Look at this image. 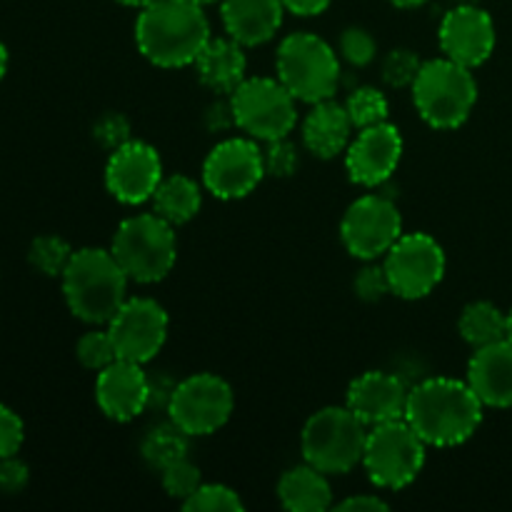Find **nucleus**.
<instances>
[{
	"label": "nucleus",
	"mask_w": 512,
	"mask_h": 512,
	"mask_svg": "<svg viewBox=\"0 0 512 512\" xmlns=\"http://www.w3.org/2000/svg\"><path fill=\"white\" fill-rule=\"evenodd\" d=\"M438 40L445 58L470 70L480 68L495 50V23L478 5H458L440 20Z\"/></svg>",
	"instance_id": "nucleus-18"
},
{
	"label": "nucleus",
	"mask_w": 512,
	"mask_h": 512,
	"mask_svg": "<svg viewBox=\"0 0 512 512\" xmlns=\"http://www.w3.org/2000/svg\"><path fill=\"white\" fill-rule=\"evenodd\" d=\"M378 55V43L365 28H348L340 35V58L348 60L355 68H365Z\"/></svg>",
	"instance_id": "nucleus-34"
},
{
	"label": "nucleus",
	"mask_w": 512,
	"mask_h": 512,
	"mask_svg": "<svg viewBox=\"0 0 512 512\" xmlns=\"http://www.w3.org/2000/svg\"><path fill=\"white\" fill-rule=\"evenodd\" d=\"M28 480H30V470L23 460H18L15 455L0 458V490H3V493L8 495L23 493Z\"/></svg>",
	"instance_id": "nucleus-39"
},
{
	"label": "nucleus",
	"mask_w": 512,
	"mask_h": 512,
	"mask_svg": "<svg viewBox=\"0 0 512 512\" xmlns=\"http://www.w3.org/2000/svg\"><path fill=\"white\" fill-rule=\"evenodd\" d=\"M263 165L265 175H273V178H290L300 165L298 148H295L288 138L268 140L263 148Z\"/></svg>",
	"instance_id": "nucleus-35"
},
{
	"label": "nucleus",
	"mask_w": 512,
	"mask_h": 512,
	"mask_svg": "<svg viewBox=\"0 0 512 512\" xmlns=\"http://www.w3.org/2000/svg\"><path fill=\"white\" fill-rule=\"evenodd\" d=\"M233 105L235 128L253 140L288 138L298 123L295 95L278 78H245L228 95Z\"/></svg>",
	"instance_id": "nucleus-9"
},
{
	"label": "nucleus",
	"mask_w": 512,
	"mask_h": 512,
	"mask_svg": "<svg viewBox=\"0 0 512 512\" xmlns=\"http://www.w3.org/2000/svg\"><path fill=\"white\" fill-rule=\"evenodd\" d=\"M388 3H393L395 8H420V5H425L428 0H388Z\"/></svg>",
	"instance_id": "nucleus-43"
},
{
	"label": "nucleus",
	"mask_w": 512,
	"mask_h": 512,
	"mask_svg": "<svg viewBox=\"0 0 512 512\" xmlns=\"http://www.w3.org/2000/svg\"><path fill=\"white\" fill-rule=\"evenodd\" d=\"M190 435L185 430H180L173 420L163 425H155V428L148 430V435L140 443V455H143L145 463L153 470L168 468L170 463L180 458H188L190 450Z\"/></svg>",
	"instance_id": "nucleus-27"
},
{
	"label": "nucleus",
	"mask_w": 512,
	"mask_h": 512,
	"mask_svg": "<svg viewBox=\"0 0 512 512\" xmlns=\"http://www.w3.org/2000/svg\"><path fill=\"white\" fill-rule=\"evenodd\" d=\"M95 403L105 418L130 423L153 405V380L140 363L115 360L95 380Z\"/></svg>",
	"instance_id": "nucleus-17"
},
{
	"label": "nucleus",
	"mask_w": 512,
	"mask_h": 512,
	"mask_svg": "<svg viewBox=\"0 0 512 512\" xmlns=\"http://www.w3.org/2000/svg\"><path fill=\"white\" fill-rule=\"evenodd\" d=\"M353 288H355V295H358L360 300H365V303H378V300H383L385 295L393 293V290H390V280H388V273H385L383 263L375 265V260H370V265H365V268L360 270Z\"/></svg>",
	"instance_id": "nucleus-36"
},
{
	"label": "nucleus",
	"mask_w": 512,
	"mask_h": 512,
	"mask_svg": "<svg viewBox=\"0 0 512 512\" xmlns=\"http://www.w3.org/2000/svg\"><path fill=\"white\" fill-rule=\"evenodd\" d=\"M483 400L468 380L428 378L410 388L405 420L428 448H455L478 433L483 423Z\"/></svg>",
	"instance_id": "nucleus-1"
},
{
	"label": "nucleus",
	"mask_w": 512,
	"mask_h": 512,
	"mask_svg": "<svg viewBox=\"0 0 512 512\" xmlns=\"http://www.w3.org/2000/svg\"><path fill=\"white\" fill-rule=\"evenodd\" d=\"M110 253L125 270L130 283L150 285L168 278L178 260L175 225L158 213H140L118 225L110 243Z\"/></svg>",
	"instance_id": "nucleus-4"
},
{
	"label": "nucleus",
	"mask_w": 512,
	"mask_h": 512,
	"mask_svg": "<svg viewBox=\"0 0 512 512\" xmlns=\"http://www.w3.org/2000/svg\"><path fill=\"white\" fill-rule=\"evenodd\" d=\"M93 135L105 150H110V153H113L115 148H120V145L128 143V140H133L130 138V120L125 118L123 113H105L103 118L95 123Z\"/></svg>",
	"instance_id": "nucleus-37"
},
{
	"label": "nucleus",
	"mask_w": 512,
	"mask_h": 512,
	"mask_svg": "<svg viewBox=\"0 0 512 512\" xmlns=\"http://www.w3.org/2000/svg\"><path fill=\"white\" fill-rule=\"evenodd\" d=\"M423 60L410 48H395L383 58V80L393 88H408L415 83Z\"/></svg>",
	"instance_id": "nucleus-33"
},
{
	"label": "nucleus",
	"mask_w": 512,
	"mask_h": 512,
	"mask_svg": "<svg viewBox=\"0 0 512 512\" xmlns=\"http://www.w3.org/2000/svg\"><path fill=\"white\" fill-rule=\"evenodd\" d=\"M225 33L245 48H255L275 38L283 25V0H220Z\"/></svg>",
	"instance_id": "nucleus-21"
},
{
	"label": "nucleus",
	"mask_w": 512,
	"mask_h": 512,
	"mask_svg": "<svg viewBox=\"0 0 512 512\" xmlns=\"http://www.w3.org/2000/svg\"><path fill=\"white\" fill-rule=\"evenodd\" d=\"M73 253L75 250L70 248L68 240L58 238V235H40L30 243L28 260L38 273L48 275V278H60L68 268Z\"/></svg>",
	"instance_id": "nucleus-28"
},
{
	"label": "nucleus",
	"mask_w": 512,
	"mask_h": 512,
	"mask_svg": "<svg viewBox=\"0 0 512 512\" xmlns=\"http://www.w3.org/2000/svg\"><path fill=\"white\" fill-rule=\"evenodd\" d=\"M428 458V443L405 418L368 430L363 468L370 483L383 490H403L418 480Z\"/></svg>",
	"instance_id": "nucleus-8"
},
{
	"label": "nucleus",
	"mask_w": 512,
	"mask_h": 512,
	"mask_svg": "<svg viewBox=\"0 0 512 512\" xmlns=\"http://www.w3.org/2000/svg\"><path fill=\"white\" fill-rule=\"evenodd\" d=\"M205 123H208V130H213V133H223V130L235 128V115L230 98L218 100V103L210 105L208 113H205Z\"/></svg>",
	"instance_id": "nucleus-40"
},
{
	"label": "nucleus",
	"mask_w": 512,
	"mask_h": 512,
	"mask_svg": "<svg viewBox=\"0 0 512 512\" xmlns=\"http://www.w3.org/2000/svg\"><path fill=\"white\" fill-rule=\"evenodd\" d=\"M190 3H195V5H200V8H205V5H210V3H218V0H190Z\"/></svg>",
	"instance_id": "nucleus-46"
},
{
	"label": "nucleus",
	"mask_w": 512,
	"mask_h": 512,
	"mask_svg": "<svg viewBox=\"0 0 512 512\" xmlns=\"http://www.w3.org/2000/svg\"><path fill=\"white\" fill-rule=\"evenodd\" d=\"M403 235V215L398 205L378 193L353 200L340 220V240L353 258L380 260Z\"/></svg>",
	"instance_id": "nucleus-12"
},
{
	"label": "nucleus",
	"mask_w": 512,
	"mask_h": 512,
	"mask_svg": "<svg viewBox=\"0 0 512 512\" xmlns=\"http://www.w3.org/2000/svg\"><path fill=\"white\" fill-rule=\"evenodd\" d=\"M193 65L200 83L220 95H230L248 78L245 45H240L230 35L228 38H210Z\"/></svg>",
	"instance_id": "nucleus-23"
},
{
	"label": "nucleus",
	"mask_w": 512,
	"mask_h": 512,
	"mask_svg": "<svg viewBox=\"0 0 512 512\" xmlns=\"http://www.w3.org/2000/svg\"><path fill=\"white\" fill-rule=\"evenodd\" d=\"M210 38L208 15L190 0H155L135 20L138 50L158 68L193 65Z\"/></svg>",
	"instance_id": "nucleus-2"
},
{
	"label": "nucleus",
	"mask_w": 512,
	"mask_h": 512,
	"mask_svg": "<svg viewBox=\"0 0 512 512\" xmlns=\"http://www.w3.org/2000/svg\"><path fill=\"white\" fill-rule=\"evenodd\" d=\"M188 512H243L245 503L238 490L223 483H203L183 503Z\"/></svg>",
	"instance_id": "nucleus-30"
},
{
	"label": "nucleus",
	"mask_w": 512,
	"mask_h": 512,
	"mask_svg": "<svg viewBox=\"0 0 512 512\" xmlns=\"http://www.w3.org/2000/svg\"><path fill=\"white\" fill-rule=\"evenodd\" d=\"M265 178L263 148L253 138H228L203 163V188L220 200H240Z\"/></svg>",
	"instance_id": "nucleus-13"
},
{
	"label": "nucleus",
	"mask_w": 512,
	"mask_h": 512,
	"mask_svg": "<svg viewBox=\"0 0 512 512\" xmlns=\"http://www.w3.org/2000/svg\"><path fill=\"white\" fill-rule=\"evenodd\" d=\"M288 13L300 15V18H313V15L325 13L333 0H283Z\"/></svg>",
	"instance_id": "nucleus-42"
},
{
	"label": "nucleus",
	"mask_w": 512,
	"mask_h": 512,
	"mask_svg": "<svg viewBox=\"0 0 512 512\" xmlns=\"http://www.w3.org/2000/svg\"><path fill=\"white\" fill-rule=\"evenodd\" d=\"M233 408V388L213 373H195L180 380L168 398V418L190 438L218 433L230 420Z\"/></svg>",
	"instance_id": "nucleus-10"
},
{
	"label": "nucleus",
	"mask_w": 512,
	"mask_h": 512,
	"mask_svg": "<svg viewBox=\"0 0 512 512\" xmlns=\"http://www.w3.org/2000/svg\"><path fill=\"white\" fill-rule=\"evenodd\" d=\"M200 208H203V188L188 175H168L160 180L158 190L153 193V213L175 228L190 223Z\"/></svg>",
	"instance_id": "nucleus-25"
},
{
	"label": "nucleus",
	"mask_w": 512,
	"mask_h": 512,
	"mask_svg": "<svg viewBox=\"0 0 512 512\" xmlns=\"http://www.w3.org/2000/svg\"><path fill=\"white\" fill-rule=\"evenodd\" d=\"M468 385L485 408L512 405V343L508 338L475 350L468 365Z\"/></svg>",
	"instance_id": "nucleus-20"
},
{
	"label": "nucleus",
	"mask_w": 512,
	"mask_h": 512,
	"mask_svg": "<svg viewBox=\"0 0 512 512\" xmlns=\"http://www.w3.org/2000/svg\"><path fill=\"white\" fill-rule=\"evenodd\" d=\"M280 505L290 512H325L333 508V488L328 473L310 463L288 468L278 480Z\"/></svg>",
	"instance_id": "nucleus-24"
},
{
	"label": "nucleus",
	"mask_w": 512,
	"mask_h": 512,
	"mask_svg": "<svg viewBox=\"0 0 512 512\" xmlns=\"http://www.w3.org/2000/svg\"><path fill=\"white\" fill-rule=\"evenodd\" d=\"M160 483H163L165 493H168L170 498L185 503V500L203 485V475H200V468L193 460L180 458L175 460V463H170L168 468L160 470Z\"/></svg>",
	"instance_id": "nucleus-32"
},
{
	"label": "nucleus",
	"mask_w": 512,
	"mask_h": 512,
	"mask_svg": "<svg viewBox=\"0 0 512 512\" xmlns=\"http://www.w3.org/2000/svg\"><path fill=\"white\" fill-rule=\"evenodd\" d=\"M458 330L475 350L508 338V315L488 300H475L460 313Z\"/></svg>",
	"instance_id": "nucleus-26"
},
{
	"label": "nucleus",
	"mask_w": 512,
	"mask_h": 512,
	"mask_svg": "<svg viewBox=\"0 0 512 512\" xmlns=\"http://www.w3.org/2000/svg\"><path fill=\"white\" fill-rule=\"evenodd\" d=\"M333 508L340 512H378V510H388V503H385L383 498H378V495L363 493V495H350V498L335 503Z\"/></svg>",
	"instance_id": "nucleus-41"
},
{
	"label": "nucleus",
	"mask_w": 512,
	"mask_h": 512,
	"mask_svg": "<svg viewBox=\"0 0 512 512\" xmlns=\"http://www.w3.org/2000/svg\"><path fill=\"white\" fill-rule=\"evenodd\" d=\"M353 120H350L345 105L335 103L333 98L315 103L303 123V143L315 158L333 160L345 155L350 140H353Z\"/></svg>",
	"instance_id": "nucleus-22"
},
{
	"label": "nucleus",
	"mask_w": 512,
	"mask_h": 512,
	"mask_svg": "<svg viewBox=\"0 0 512 512\" xmlns=\"http://www.w3.org/2000/svg\"><path fill=\"white\" fill-rule=\"evenodd\" d=\"M278 80L300 103H323L335 98L340 85V55L315 33H290L275 55Z\"/></svg>",
	"instance_id": "nucleus-6"
},
{
	"label": "nucleus",
	"mask_w": 512,
	"mask_h": 512,
	"mask_svg": "<svg viewBox=\"0 0 512 512\" xmlns=\"http://www.w3.org/2000/svg\"><path fill=\"white\" fill-rule=\"evenodd\" d=\"M120 5H128V8H138V10H143V8H148L150 3H155V0H118Z\"/></svg>",
	"instance_id": "nucleus-44"
},
{
	"label": "nucleus",
	"mask_w": 512,
	"mask_h": 512,
	"mask_svg": "<svg viewBox=\"0 0 512 512\" xmlns=\"http://www.w3.org/2000/svg\"><path fill=\"white\" fill-rule=\"evenodd\" d=\"M168 328V313L153 298H128L108 323L118 358L140 365L150 363L163 350Z\"/></svg>",
	"instance_id": "nucleus-14"
},
{
	"label": "nucleus",
	"mask_w": 512,
	"mask_h": 512,
	"mask_svg": "<svg viewBox=\"0 0 512 512\" xmlns=\"http://www.w3.org/2000/svg\"><path fill=\"white\" fill-rule=\"evenodd\" d=\"M60 283L75 318L88 325H108L128 300L130 278L110 248H83L73 253Z\"/></svg>",
	"instance_id": "nucleus-3"
},
{
	"label": "nucleus",
	"mask_w": 512,
	"mask_h": 512,
	"mask_svg": "<svg viewBox=\"0 0 512 512\" xmlns=\"http://www.w3.org/2000/svg\"><path fill=\"white\" fill-rule=\"evenodd\" d=\"M403 135L393 123H378L358 130L345 150V170L350 180L363 188H380L393 178L403 160Z\"/></svg>",
	"instance_id": "nucleus-16"
},
{
	"label": "nucleus",
	"mask_w": 512,
	"mask_h": 512,
	"mask_svg": "<svg viewBox=\"0 0 512 512\" xmlns=\"http://www.w3.org/2000/svg\"><path fill=\"white\" fill-rule=\"evenodd\" d=\"M163 178L160 153L143 140H128L115 148L105 165V188L123 205H140L145 200H153V193Z\"/></svg>",
	"instance_id": "nucleus-15"
},
{
	"label": "nucleus",
	"mask_w": 512,
	"mask_h": 512,
	"mask_svg": "<svg viewBox=\"0 0 512 512\" xmlns=\"http://www.w3.org/2000/svg\"><path fill=\"white\" fill-rule=\"evenodd\" d=\"M410 90L420 118L435 130L460 128L478 103V83L473 70L445 55L423 63Z\"/></svg>",
	"instance_id": "nucleus-5"
},
{
	"label": "nucleus",
	"mask_w": 512,
	"mask_h": 512,
	"mask_svg": "<svg viewBox=\"0 0 512 512\" xmlns=\"http://www.w3.org/2000/svg\"><path fill=\"white\" fill-rule=\"evenodd\" d=\"M75 358L83 365L85 370H93V373H100V370L108 368L110 363L118 360V353H115L113 338H110V330H90L75 345Z\"/></svg>",
	"instance_id": "nucleus-31"
},
{
	"label": "nucleus",
	"mask_w": 512,
	"mask_h": 512,
	"mask_svg": "<svg viewBox=\"0 0 512 512\" xmlns=\"http://www.w3.org/2000/svg\"><path fill=\"white\" fill-rule=\"evenodd\" d=\"M343 105H345V110H348L350 120H353L355 130H363V128H370V125L385 123L390 115L388 98H385L378 88H370V85L355 88Z\"/></svg>",
	"instance_id": "nucleus-29"
},
{
	"label": "nucleus",
	"mask_w": 512,
	"mask_h": 512,
	"mask_svg": "<svg viewBox=\"0 0 512 512\" xmlns=\"http://www.w3.org/2000/svg\"><path fill=\"white\" fill-rule=\"evenodd\" d=\"M508 340L512 343V310L508 313Z\"/></svg>",
	"instance_id": "nucleus-47"
},
{
	"label": "nucleus",
	"mask_w": 512,
	"mask_h": 512,
	"mask_svg": "<svg viewBox=\"0 0 512 512\" xmlns=\"http://www.w3.org/2000/svg\"><path fill=\"white\" fill-rule=\"evenodd\" d=\"M368 430V425L348 405H330L318 410L310 415L300 435L305 463L328 475L350 473L363 463Z\"/></svg>",
	"instance_id": "nucleus-7"
},
{
	"label": "nucleus",
	"mask_w": 512,
	"mask_h": 512,
	"mask_svg": "<svg viewBox=\"0 0 512 512\" xmlns=\"http://www.w3.org/2000/svg\"><path fill=\"white\" fill-rule=\"evenodd\" d=\"M23 438H25L23 420H20L18 413H13L8 405H0V458L18 455L20 445H23Z\"/></svg>",
	"instance_id": "nucleus-38"
},
{
	"label": "nucleus",
	"mask_w": 512,
	"mask_h": 512,
	"mask_svg": "<svg viewBox=\"0 0 512 512\" xmlns=\"http://www.w3.org/2000/svg\"><path fill=\"white\" fill-rule=\"evenodd\" d=\"M383 268L390 290L403 300H420L433 293L445 278L448 258L433 235L403 233L398 243L385 253Z\"/></svg>",
	"instance_id": "nucleus-11"
},
{
	"label": "nucleus",
	"mask_w": 512,
	"mask_h": 512,
	"mask_svg": "<svg viewBox=\"0 0 512 512\" xmlns=\"http://www.w3.org/2000/svg\"><path fill=\"white\" fill-rule=\"evenodd\" d=\"M5 70H8V48H5L3 40H0V78L5 75Z\"/></svg>",
	"instance_id": "nucleus-45"
},
{
	"label": "nucleus",
	"mask_w": 512,
	"mask_h": 512,
	"mask_svg": "<svg viewBox=\"0 0 512 512\" xmlns=\"http://www.w3.org/2000/svg\"><path fill=\"white\" fill-rule=\"evenodd\" d=\"M410 388L403 378L385 370H368L360 378L350 383L345 405L363 420L368 428L375 425L393 423V420L405 418L408 410Z\"/></svg>",
	"instance_id": "nucleus-19"
}]
</instances>
